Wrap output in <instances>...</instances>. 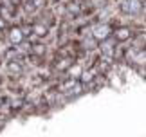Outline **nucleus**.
<instances>
[{"label": "nucleus", "mask_w": 146, "mask_h": 137, "mask_svg": "<svg viewBox=\"0 0 146 137\" xmlns=\"http://www.w3.org/2000/svg\"><path fill=\"white\" fill-rule=\"evenodd\" d=\"M20 65L18 63H9V70H15V72H20Z\"/></svg>", "instance_id": "6e6552de"}, {"label": "nucleus", "mask_w": 146, "mask_h": 137, "mask_svg": "<svg viewBox=\"0 0 146 137\" xmlns=\"http://www.w3.org/2000/svg\"><path fill=\"white\" fill-rule=\"evenodd\" d=\"M9 38H11V42L13 43H20L22 42V31L20 29H13L9 34Z\"/></svg>", "instance_id": "20e7f679"}, {"label": "nucleus", "mask_w": 146, "mask_h": 137, "mask_svg": "<svg viewBox=\"0 0 146 137\" xmlns=\"http://www.w3.org/2000/svg\"><path fill=\"white\" fill-rule=\"evenodd\" d=\"M38 2H40V0H25V9L27 11H35L38 7Z\"/></svg>", "instance_id": "39448f33"}, {"label": "nucleus", "mask_w": 146, "mask_h": 137, "mask_svg": "<svg viewBox=\"0 0 146 137\" xmlns=\"http://www.w3.org/2000/svg\"><path fill=\"white\" fill-rule=\"evenodd\" d=\"M141 9H143L141 0H125V4H123V11L128 15H139Z\"/></svg>", "instance_id": "f257e3e1"}, {"label": "nucleus", "mask_w": 146, "mask_h": 137, "mask_svg": "<svg viewBox=\"0 0 146 137\" xmlns=\"http://www.w3.org/2000/svg\"><path fill=\"white\" fill-rule=\"evenodd\" d=\"M114 36H115V40H119V42H123V40H128V38H130V31L123 27V29H117V31L114 33Z\"/></svg>", "instance_id": "7ed1b4c3"}, {"label": "nucleus", "mask_w": 146, "mask_h": 137, "mask_svg": "<svg viewBox=\"0 0 146 137\" xmlns=\"http://www.w3.org/2000/svg\"><path fill=\"white\" fill-rule=\"evenodd\" d=\"M108 34H110V27L106 24H101V25H98L96 29H94V38L96 40H106Z\"/></svg>", "instance_id": "f03ea898"}, {"label": "nucleus", "mask_w": 146, "mask_h": 137, "mask_svg": "<svg viewBox=\"0 0 146 137\" xmlns=\"http://www.w3.org/2000/svg\"><path fill=\"white\" fill-rule=\"evenodd\" d=\"M92 74H94L92 70H90V72H87V74H83V81H85V83H88V81H92V78H94Z\"/></svg>", "instance_id": "0eeeda50"}, {"label": "nucleus", "mask_w": 146, "mask_h": 137, "mask_svg": "<svg viewBox=\"0 0 146 137\" xmlns=\"http://www.w3.org/2000/svg\"><path fill=\"white\" fill-rule=\"evenodd\" d=\"M33 29H35V33L38 34V36H43V34H47V27H45V25H35Z\"/></svg>", "instance_id": "423d86ee"}, {"label": "nucleus", "mask_w": 146, "mask_h": 137, "mask_svg": "<svg viewBox=\"0 0 146 137\" xmlns=\"http://www.w3.org/2000/svg\"><path fill=\"white\" fill-rule=\"evenodd\" d=\"M0 11H2V7H0Z\"/></svg>", "instance_id": "1a4fd4ad"}]
</instances>
